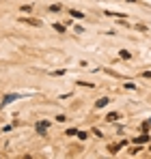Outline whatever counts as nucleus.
<instances>
[{
	"label": "nucleus",
	"mask_w": 151,
	"mask_h": 159,
	"mask_svg": "<svg viewBox=\"0 0 151 159\" xmlns=\"http://www.w3.org/2000/svg\"><path fill=\"white\" fill-rule=\"evenodd\" d=\"M15 99H20V97H17V95H7V97L2 99V107H4V106H9V103H13Z\"/></svg>",
	"instance_id": "obj_1"
},
{
	"label": "nucleus",
	"mask_w": 151,
	"mask_h": 159,
	"mask_svg": "<svg viewBox=\"0 0 151 159\" xmlns=\"http://www.w3.org/2000/svg\"><path fill=\"white\" fill-rule=\"evenodd\" d=\"M134 142H136V144H147V142H149V135H147V133H143V135H138Z\"/></svg>",
	"instance_id": "obj_2"
},
{
	"label": "nucleus",
	"mask_w": 151,
	"mask_h": 159,
	"mask_svg": "<svg viewBox=\"0 0 151 159\" xmlns=\"http://www.w3.org/2000/svg\"><path fill=\"white\" fill-rule=\"evenodd\" d=\"M22 24H28V26H41V22L39 20H20Z\"/></svg>",
	"instance_id": "obj_3"
},
{
	"label": "nucleus",
	"mask_w": 151,
	"mask_h": 159,
	"mask_svg": "<svg viewBox=\"0 0 151 159\" xmlns=\"http://www.w3.org/2000/svg\"><path fill=\"white\" fill-rule=\"evenodd\" d=\"M108 101H110V99H106V97H104V99H97L95 107H97V110H101V107H106V106H108Z\"/></svg>",
	"instance_id": "obj_4"
},
{
	"label": "nucleus",
	"mask_w": 151,
	"mask_h": 159,
	"mask_svg": "<svg viewBox=\"0 0 151 159\" xmlns=\"http://www.w3.org/2000/svg\"><path fill=\"white\" fill-rule=\"evenodd\" d=\"M69 15H71V17H76V20H82V17H84V13H80V11H76V9H71V11H69Z\"/></svg>",
	"instance_id": "obj_5"
},
{
	"label": "nucleus",
	"mask_w": 151,
	"mask_h": 159,
	"mask_svg": "<svg viewBox=\"0 0 151 159\" xmlns=\"http://www.w3.org/2000/svg\"><path fill=\"white\" fill-rule=\"evenodd\" d=\"M106 118H108V120H110V123H114V120H117V118H119V114H117V112H110V114H108V116H106Z\"/></svg>",
	"instance_id": "obj_6"
},
{
	"label": "nucleus",
	"mask_w": 151,
	"mask_h": 159,
	"mask_svg": "<svg viewBox=\"0 0 151 159\" xmlns=\"http://www.w3.org/2000/svg\"><path fill=\"white\" fill-rule=\"evenodd\" d=\"M123 144H125V142H123ZM123 144H112V146H110V153H112V155H114V153H119V148H121Z\"/></svg>",
	"instance_id": "obj_7"
},
{
	"label": "nucleus",
	"mask_w": 151,
	"mask_h": 159,
	"mask_svg": "<svg viewBox=\"0 0 151 159\" xmlns=\"http://www.w3.org/2000/svg\"><path fill=\"white\" fill-rule=\"evenodd\" d=\"M54 30H56V32H65V26H63V24H54Z\"/></svg>",
	"instance_id": "obj_8"
},
{
	"label": "nucleus",
	"mask_w": 151,
	"mask_h": 159,
	"mask_svg": "<svg viewBox=\"0 0 151 159\" xmlns=\"http://www.w3.org/2000/svg\"><path fill=\"white\" fill-rule=\"evenodd\" d=\"M136 30H140V32H147V26H145V24H138V26H136Z\"/></svg>",
	"instance_id": "obj_9"
},
{
	"label": "nucleus",
	"mask_w": 151,
	"mask_h": 159,
	"mask_svg": "<svg viewBox=\"0 0 151 159\" xmlns=\"http://www.w3.org/2000/svg\"><path fill=\"white\" fill-rule=\"evenodd\" d=\"M67 135H78V129H74V127H71V129H67Z\"/></svg>",
	"instance_id": "obj_10"
},
{
	"label": "nucleus",
	"mask_w": 151,
	"mask_h": 159,
	"mask_svg": "<svg viewBox=\"0 0 151 159\" xmlns=\"http://www.w3.org/2000/svg\"><path fill=\"white\" fill-rule=\"evenodd\" d=\"M125 88H129V90H134V88H136V84H132V82H125Z\"/></svg>",
	"instance_id": "obj_11"
},
{
	"label": "nucleus",
	"mask_w": 151,
	"mask_h": 159,
	"mask_svg": "<svg viewBox=\"0 0 151 159\" xmlns=\"http://www.w3.org/2000/svg\"><path fill=\"white\" fill-rule=\"evenodd\" d=\"M127 2H136V0H127Z\"/></svg>",
	"instance_id": "obj_12"
}]
</instances>
